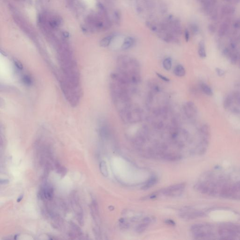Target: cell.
<instances>
[{"label": "cell", "mask_w": 240, "mask_h": 240, "mask_svg": "<svg viewBox=\"0 0 240 240\" xmlns=\"http://www.w3.org/2000/svg\"><path fill=\"white\" fill-rule=\"evenodd\" d=\"M135 43V40L133 38L131 37L126 38H125L123 45L121 46V49L123 50H126L132 47Z\"/></svg>", "instance_id": "cell-8"}, {"label": "cell", "mask_w": 240, "mask_h": 240, "mask_svg": "<svg viewBox=\"0 0 240 240\" xmlns=\"http://www.w3.org/2000/svg\"><path fill=\"white\" fill-rule=\"evenodd\" d=\"M217 233L220 239L235 240L240 239V225L232 223L221 224L217 228Z\"/></svg>", "instance_id": "cell-2"}, {"label": "cell", "mask_w": 240, "mask_h": 240, "mask_svg": "<svg viewBox=\"0 0 240 240\" xmlns=\"http://www.w3.org/2000/svg\"><path fill=\"white\" fill-rule=\"evenodd\" d=\"M215 70L217 74L219 77H222L225 73V72L224 70L221 69L219 68H216Z\"/></svg>", "instance_id": "cell-24"}, {"label": "cell", "mask_w": 240, "mask_h": 240, "mask_svg": "<svg viewBox=\"0 0 240 240\" xmlns=\"http://www.w3.org/2000/svg\"><path fill=\"white\" fill-rule=\"evenodd\" d=\"M201 89L204 93L208 96H212L213 95V92L212 89L209 86L205 83H202L200 86Z\"/></svg>", "instance_id": "cell-16"}, {"label": "cell", "mask_w": 240, "mask_h": 240, "mask_svg": "<svg viewBox=\"0 0 240 240\" xmlns=\"http://www.w3.org/2000/svg\"><path fill=\"white\" fill-rule=\"evenodd\" d=\"M156 74H157V75H158V77L159 78H160L161 80L164 81H165V82H169L170 79H169L168 77H165L164 75H162L160 74V73H156Z\"/></svg>", "instance_id": "cell-25"}, {"label": "cell", "mask_w": 240, "mask_h": 240, "mask_svg": "<svg viewBox=\"0 0 240 240\" xmlns=\"http://www.w3.org/2000/svg\"><path fill=\"white\" fill-rule=\"evenodd\" d=\"M185 183H179L161 189L159 191V192L160 193H161L166 196L176 197L182 194L185 188Z\"/></svg>", "instance_id": "cell-4"}, {"label": "cell", "mask_w": 240, "mask_h": 240, "mask_svg": "<svg viewBox=\"0 0 240 240\" xmlns=\"http://www.w3.org/2000/svg\"><path fill=\"white\" fill-rule=\"evenodd\" d=\"M216 30V28L213 24H210L208 26V30L211 33H214Z\"/></svg>", "instance_id": "cell-26"}, {"label": "cell", "mask_w": 240, "mask_h": 240, "mask_svg": "<svg viewBox=\"0 0 240 240\" xmlns=\"http://www.w3.org/2000/svg\"><path fill=\"white\" fill-rule=\"evenodd\" d=\"M233 97L231 95H228V96H226L224 99L223 101V106L224 108L227 109L229 108L233 102Z\"/></svg>", "instance_id": "cell-17"}, {"label": "cell", "mask_w": 240, "mask_h": 240, "mask_svg": "<svg viewBox=\"0 0 240 240\" xmlns=\"http://www.w3.org/2000/svg\"><path fill=\"white\" fill-rule=\"evenodd\" d=\"M23 197H24V194L20 195L19 196L18 198L17 199V203H19V202H20V201L22 200Z\"/></svg>", "instance_id": "cell-32"}, {"label": "cell", "mask_w": 240, "mask_h": 240, "mask_svg": "<svg viewBox=\"0 0 240 240\" xmlns=\"http://www.w3.org/2000/svg\"><path fill=\"white\" fill-rule=\"evenodd\" d=\"M99 170L102 175L104 177H108V171L106 162L105 161H102L99 164Z\"/></svg>", "instance_id": "cell-15"}, {"label": "cell", "mask_w": 240, "mask_h": 240, "mask_svg": "<svg viewBox=\"0 0 240 240\" xmlns=\"http://www.w3.org/2000/svg\"><path fill=\"white\" fill-rule=\"evenodd\" d=\"M113 38H114V35H110L106 36L100 41L99 45L102 47H107L110 45L112 40H113Z\"/></svg>", "instance_id": "cell-13"}, {"label": "cell", "mask_w": 240, "mask_h": 240, "mask_svg": "<svg viewBox=\"0 0 240 240\" xmlns=\"http://www.w3.org/2000/svg\"><path fill=\"white\" fill-rule=\"evenodd\" d=\"M233 112L235 114H239L240 113V110L238 108H235L233 109Z\"/></svg>", "instance_id": "cell-33"}, {"label": "cell", "mask_w": 240, "mask_h": 240, "mask_svg": "<svg viewBox=\"0 0 240 240\" xmlns=\"http://www.w3.org/2000/svg\"><path fill=\"white\" fill-rule=\"evenodd\" d=\"M165 222L169 225L173 226L176 225L175 222L172 219H167L165 221Z\"/></svg>", "instance_id": "cell-29"}, {"label": "cell", "mask_w": 240, "mask_h": 240, "mask_svg": "<svg viewBox=\"0 0 240 240\" xmlns=\"http://www.w3.org/2000/svg\"><path fill=\"white\" fill-rule=\"evenodd\" d=\"M10 182L9 180L8 179H1L0 181V183L1 185H6L9 184Z\"/></svg>", "instance_id": "cell-30"}, {"label": "cell", "mask_w": 240, "mask_h": 240, "mask_svg": "<svg viewBox=\"0 0 240 240\" xmlns=\"http://www.w3.org/2000/svg\"><path fill=\"white\" fill-rule=\"evenodd\" d=\"M184 37L186 41V42H188L189 40V37H190V36H189V32L188 30H187V29L185 30Z\"/></svg>", "instance_id": "cell-28"}, {"label": "cell", "mask_w": 240, "mask_h": 240, "mask_svg": "<svg viewBox=\"0 0 240 240\" xmlns=\"http://www.w3.org/2000/svg\"><path fill=\"white\" fill-rule=\"evenodd\" d=\"M228 58L230 59V62L233 64H235V63H237L238 59V56L237 53H235V52H232L231 51Z\"/></svg>", "instance_id": "cell-20"}, {"label": "cell", "mask_w": 240, "mask_h": 240, "mask_svg": "<svg viewBox=\"0 0 240 240\" xmlns=\"http://www.w3.org/2000/svg\"><path fill=\"white\" fill-rule=\"evenodd\" d=\"M158 178L156 176H152L146 182L145 184L143 186L142 189L143 190H147L153 187L157 183Z\"/></svg>", "instance_id": "cell-9"}, {"label": "cell", "mask_w": 240, "mask_h": 240, "mask_svg": "<svg viewBox=\"0 0 240 240\" xmlns=\"http://www.w3.org/2000/svg\"><path fill=\"white\" fill-rule=\"evenodd\" d=\"M173 73L177 77H183L186 74L185 69L182 65H177L174 69Z\"/></svg>", "instance_id": "cell-12"}, {"label": "cell", "mask_w": 240, "mask_h": 240, "mask_svg": "<svg viewBox=\"0 0 240 240\" xmlns=\"http://www.w3.org/2000/svg\"><path fill=\"white\" fill-rule=\"evenodd\" d=\"M182 211V213H180L179 216L185 220L195 219L206 216V213L203 211L196 210L189 207H185Z\"/></svg>", "instance_id": "cell-3"}, {"label": "cell", "mask_w": 240, "mask_h": 240, "mask_svg": "<svg viewBox=\"0 0 240 240\" xmlns=\"http://www.w3.org/2000/svg\"><path fill=\"white\" fill-rule=\"evenodd\" d=\"M42 194L43 197L46 199H48V200L52 199L53 197V189L49 186H46L43 190Z\"/></svg>", "instance_id": "cell-10"}, {"label": "cell", "mask_w": 240, "mask_h": 240, "mask_svg": "<svg viewBox=\"0 0 240 240\" xmlns=\"http://www.w3.org/2000/svg\"><path fill=\"white\" fill-rule=\"evenodd\" d=\"M198 53L201 58H205L206 57V46L204 41L203 40L200 41L198 44Z\"/></svg>", "instance_id": "cell-11"}, {"label": "cell", "mask_w": 240, "mask_h": 240, "mask_svg": "<svg viewBox=\"0 0 240 240\" xmlns=\"http://www.w3.org/2000/svg\"><path fill=\"white\" fill-rule=\"evenodd\" d=\"M149 224L148 223H141V224H139V225L136 226V232L139 233H142L145 231V230H146V228H148V226Z\"/></svg>", "instance_id": "cell-19"}, {"label": "cell", "mask_w": 240, "mask_h": 240, "mask_svg": "<svg viewBox=\"0 0 240 240\" xmlns=\"http://www.w3.org/2000/svg\"><path fill=\"white\" fill-rule=\"evenodd\" d=\"M172 61L171 58L168 57L165 59L163 62V66L166 71H170L172 68Z\"/></svg>", "instance_id": "cell-18"}, {"label": "cell", "mask_w": 240, "mask_h": 240, "mask_svg": "<svg viewBox=\"0 0 240 240\" xmlns=\"http://www.w3.org/2000/svg\"><path fill=\"white\" fill-rule=\"evenodd\" d=\"M143 221L145 223H148L149 224L151 222V218L149 217H145L144 218V219H143Z\"/></svg>", "instance_id": "cell-31"}, {"label": "cell", "mask_w": 240, "mask_h": 240, "mask_svg": "<svg viewBox=\"0 0 240 240\" xmlns=\"http://www.w3.org/2000/svg\"><path fill=\"white\" fill-rule=\"evenodd\" d=\"M234 27L237 29H240V19H238L234 22Z\"/></svg>", "instance_id": "cell-27"}, {"label": "cell", "mask_w": 240, "mask_h": 240, "mask_svg": "<svg viewBox=\"0 0 240 240\" xmlns=\"http://www.w3.org/2000/svg\"><path fill=\"white\" fill-rule=\"evenodd\" d=\"M71 202H72V206H73L74 210L76 213L77 219L81 225L83 224L84 219H83V212L80 204L78 202V198L75 194L73 195L72 196Z\"/></svg>", "instance_id": "cell-5"}, {"label": "cell", "mask_w": 240, "mask_h": 240, "mask_svg": "<svg viewBox=\"0 0 240 240\" xmlns=\"http://www.w3.org/2000/svg\"><path fill=\"white\" fill-rule=\"evenodd\" d=\"M114 19H115L117 25H119L121 23V14L120 11L117 10L114 12Z\"/></svg>", "instance_id": "cell-21"}, {"label": "cell", "mask_w": 240, "mask_h": 240, "mask_svg": "<svg viewBox=\"0 0 240 240\" xmlns=\"http://www.w3.org/2000/svg\"><path fill=\"white\" fill-rule=\"evenodd\" d=\"M238 86H239V88H240V84H238Z\"/></svg>", "instance_id": "cell-34"}, {"label": "cell", "mask_w": 240, "mask_h": 240, "mask_svg": "<svg viewBox=\"0 0 240 240\" xmlns=\"http://www.w3.org/2000/svg\"><path fill=\"white\" fill-rule=\"evenodd\" d=\"M23 82L27 85H30L32 83V80L29 76L25 75L23 77Z\"/></svg>", "instance_id": "cell-23"}, {"label": "cell", "mask_w": 240, "mask_h": 240, "mask_svg": "<svg viewBox=\"0 0 240 240\" xmlns=\"http://www.w3.org/2000/svg\"></svg>", "instance_id": "cell-35"}, {"label": "cell", "mask_w": 240, "mask_h": 240, "mask_svg": "<svg viewBox=\"0 0 240 240\" xmlns=\"http://www.w3.org/2000/svg\"><path fill=\"white\" fill-rule=\"evenodd\" d=\"M231 22V19L228 18L221 24L218 31V35L220 37H223L228 33L229 29Z\"/></svg>", "instance_id": "cell-6"}, {"label": "cell", "mask_w": 240, "mask_h": 240, "mask_svg": "<svg viewBox=\"0 0 240 240\" xmlns=\"http://www.w3.org/2000/svg\"><path fill=\"white\" fill-rule=\"evenodd\" d=\"M190 29L192 34H197L199 32V27L196 24H191L190 25Z\"/></svg>", "instance_id": "cell-22"}, {"label": "cell", "mask_w": 240, "mask_h": 240, "mask_svg": "<svg viewBox=\"0 0 240 240\" xmlns=\"http://www.w3.org/2000/svg\"><path fill=\"white\" fill-rule=\"evenodd\" d=\"M236 9L231 5H225L220 9V15L223 16H229L235 13Z\"/></svg>", "instance_id": "cell-7"}, {"label": "cell", "mask_w": 240, "mask_h": 240, "mask_svg": "<svg viewBox=\"0 0 240 240\" xmlns=\"http://www.w3.org/2000/svg\"><path fill=\"white\" fill-rule=\"evenodd\" d=\"M163 158L166 160L173 161L179 160L181 158V157L176 154H164Z\"/></svg>", "instance_id": "cell-14"}, {"label": "cell", "mask_w": 240, "mask_h": 240, "mask_svg": "<svg viewBox=\"0 0 240 240\" xmlns=\"http://www.w3.org/2000/svg\"><path fill=\"white\" fill-rule=\"evenodd\" d=\"M191 231L197 240H214L217 239L214 233V226L212 224L200 223L193 225Z\"/></svg>", "instance_id": "cell-1"}]
</instances>
